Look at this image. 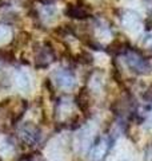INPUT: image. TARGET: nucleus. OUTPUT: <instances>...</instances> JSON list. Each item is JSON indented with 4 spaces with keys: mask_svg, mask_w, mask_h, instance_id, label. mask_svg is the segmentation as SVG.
I'll list each match as a JSON object with an SVG mask.
<instances>
[{
    "mask_svg": "<svg viewBox=\"0 0 152 161\" xmlns=\"http://www.w3.org/2000/svg\"><path fill=\"white\" fill-rule=\"evenodd\" d=\"M125 63L136 74H145L151 70L148 60L139 51H134V50H128L125 53Z\"/></svg>",
    "mask_w": 152,
    "mask_h": 161,
    "instance_id": "nucleus-1",
    "label": "nucleus"
},
{
    "mask_svg": "<svg viewBox=\"0 0 152 161\" xmlns=\"http://www.w3.org/2000/svg\"><path fill=\"white\" fill-rule=\"evenodd\" d=\"M109 149V141L107 138L100 137L91 145L89 148V158L91 161H101L104 158V156L108 153Z\"/></svg>",
    "mask_w": 152,
    "mask_h": 161,
    "instance_id": "nucleus-2",
    "label": "nucleus"
},
{
    "mask_svg": "<svg viewBox=\"0 0 152 161\" xmlns=\"http://www.w3.org/2000/svg\"><path fill=\"white\" fill-rule=\"evenodd\" d=\"M55 80H56L58 86L63 90H72L76 85L75 77L72 75V73L68 71V70H58L55 73Z\"/></svg>",
    "mask_w": 152,
    "mask_h": 161,
    "instance_id": "nucleus-3",
    "label": "nucleus"
},
{
    "mask_svg": "<svg viewBox=\"0 0 152 161\" xmlns=\"http://www.w3.org/2000/svg\"><path fill=\"white\" fill-rule=\"evenodd\" d=\"M20 136H22V138L25 142L31 144V145L39 142V140H40L39 128L32 124H25L24 126H22V129H20Z\"/></svg>",
    "mask_w": 152,
    "mask_h": 161,
    "instance_id": "nucleus-4",
    "label": "nucleus"
},
{
    "mask_svg": "<svg viewBox=\"0 0 152 161\" xmlns=\"http://www.w3.org/2000/svg\"><path fill=\"white\" fill-rule=\"evenodd\" d=\"M16 86L23 93H28L31 90V82H29L28 74H25L24 71H19L16 74Z\"/></svg>",
    "mask_w": 152,
    "mask_h": 161,
    "instance_id": "nucleus-5",
    "label": "nucleus"
},
{
    "mask_svg": "<svg viewBox=\"0 0 152 161\" xmlns=\"http://www.w3.org/2000/svg\"><path fill=\"white\" fill-rule=\"evenodd\" d=\"M65 14H67L69 18H75V19H85L89 16V12L84 7H80V6L68 7Z\"/></svg>",
    "mask_w": 152,
    "mask_h": 161,
    "instance_id": "nucleus-6",
    "label": "nucleus"
},
{
    "mask_svg": "<svg viewBox=\"0 0 152 161\" xmlns=\"http://www.w3.org/2000/svg\"><path fill=\"white\" fill-rule=\"evenodd\" d=\"M143 98H144V101H145V102L152 103V83L149 85L148 87H147L145 93H144V95H143Z\"/></svg>",
    "mask_w": 152,
    "mask_h": 161,
    "instance_id": "nucleus-7",
    "label": "nucleus"
},
{
    "mask_svg": "<svg viewBox=\"0 0 152 161\" xmlns=\"http://www.w3.org/2000/svg\"><path fill=\"white\" fill-rule=\"evenodd\" d=\"M144 46H147L148 48H152V32L147 34V36L144 38Z\"/></svg>",
    "mask_w": 152,
    "mask_h": 161,
    "instance_id": "nucleus-8",
    "label": "nucleus"
},
{
    "mask_svg": "<svg viewBox=\"0 0 152 161\" xmlns=\"http://www.w3.org/2000/svg\"><path fill=\"white\" fill-rule=\"evenodd\" d=\"M144 158H145V161H152V145H149V147L145 149Z\"/></svg>",
    "mask_w": 152,
    "mask_h": 161,
    "instance_id": "nucleus-9",
    "label": "nucleus"
},
{
    "mask_svg": "<svg viewBox=\"0 0 152 161\" xmlns=\"http://www.w3.org/2000/svg\"><path fill=\"white\" fill-rule=\"evenodd\" d=\"M148 125H147V126H148L149 129H152V114L149 115V118H148V122H147Z\"/></svg>",
    "mask_w": 152,
    "mask_h": 161,
    "instance_id": "nucleus-10",
    "label": "nucleus"
}]
</instances>
